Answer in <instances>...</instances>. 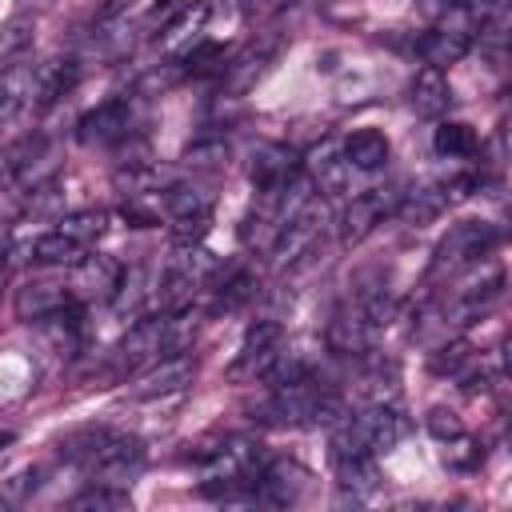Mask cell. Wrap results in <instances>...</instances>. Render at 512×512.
I'll list each match as a JSON object with an SVG mask.
<instances>
[{
    "label": "cell",
    "instance_id": "cell-1",
    "mask_svg": "<svg viewBox=\"0 0 512 512\" xmlns=\"http://www.w3.org/2000/svg\"><path fill=\"white\" fill-rule=\"evenodd\" d=\"M60 456L80 464L92 476V484H116V488H124L132 476H140L144 460H148V452H144V444L136 436L104 428V424L68 432L60 440Z\"/></svg>",
    "mask_w": 512,
    "mask_h": 512
},
{
    "label": "cell",
    "instance_id": "cell-2",
    "mask_svg": "<svg viewBox=\"0 0 512 512\" xmlns=\"http://www.w3.org/2000/svg\"><path fill=\"white\" fill-rule=\"evenodd\" d=\"M408 436V416L384 400L356 416H340L332 428V456H376Z\"/></svg>",
    "mask_w": 512,
    "mask_h": 512
},
{
    "label": "cell",
    "instance_id": "cell-3",
    "mask_svg": "<svg viewBox=\"0 0 512 512\" xmlns=\"http://www.w3.org/2000/svg\"><path fill=\"white\" fill-rule=\"evenodd\" d=\"M324 224H328V208H324V200L320 196H308L280 228H276V236H272V264L276 268H292V264H300L316 244H320V236H324Z\"/></svg>",
    "mask_w": 512,
    "mask_h": 512
},
{
    "label": "cell",
    "instance_id": "cell-4",
    "mask_svg": "<svg viewBox=\"0 0 512 512\" xmlns=\"http://www.w3.org/2000/svg\"><path fill=\"white\" fill-rule=\"evenodd\" d=\"M500 244V228L488 220H464L456 228H448V236L436 244L432 252V276H452L476 260H484L492 248Z\"/></svg>",
    "mask_w": 512,
    "mask_h": 512
},
{
    "label": "cell",
    "instance_id": "cell-5",
    "mask_svg": "<svg viewBox=\"0 0 512 512\" xmlns=\"http://www.w3.org/2000/svg\"><path fill=\"white\" fill-rule=\"evenodd\" d=\"M164 212L172 216V228L184 244L200 240L212 224V192L188 188V184H168L164 188Z\"/></svg>",
    "mask_w": 512,
    "mask_h": 512
},
{
    "label": "cell",
    "instance_id": "cell-6",
    "mask_svg": "<svg viewBox=\"0 0 512 512\" xmlns=\"http://www.w3.org/2000/svg\"><path fill=\"white\" fill-rule=\"evenodd\" d=\"M196 376V360L188 352L180 356H164L156 364H148L136 380H132V400H164V396H176L192 384Z\"/></svg>",
    "mask_w": 512,
    "mask_h": 512
},
{
    "label": "cell",
    "instance_id": "cell-7",
    "mask_svg": "<svg viewBox=\"0 0 512 512\" xmlns=\"http://www.w3.org/2000/svg\"><path fill=\"white\" fill-rule=\"evenodd\" d=\"M248 180L256 192H280L300 180V156L288 144H256L248 156Z\"/></svg>",
    "mask_w": 512,
    "mask_h": 512
},
{
    "label": "cell",
    "instance_id": "cell-8",
    "mask_svg": "<svg viewBox=\"0 0 512 512\" xmlns=\"http://www.w3.org/2000/svg\"><path fill=\"white\" fill-rule=\"evenodd\" d=\"M280 352V324L276 320H256L248 332H244V344L228 368L232 380H244V376H264L268 364L276 360Z\"/></svg>",
    "mask_w": 512,
    "mask_h": 512
},
{
    "label": "cell",
    "instance_id": "cell-9",
    "mask_svg": "<svg viewBox=\"0 0 512 512\" xmlns=\"http://www.w3.org/2000/svg\"><path fill=\"white\" fill-rule=\"evenodd\" d=\"M304 480H308V472L300 464H292V460H268L256 472V480H252V500L276 504V508L296 504L300 492H304Z\"/></svg>",
    "mask_w": 512,
    "mask_h": 512
},
{
    "label": "cell",
    "instance_id": "cell-10",
    "mask_svg": "<svg viewBox=\"0 0 512 512\" xmlns=\"http://www.w3.org/2000/svg\"><path fill=\"white\" fill-rule=\"evenodd\" d=\"M44 152H48V140H44L40 132L4 144V148H0V188H12V184H32V188H36V184H44V180L36 176L40 160H48Z\"/></svg>",
    "mask_w": 512,
    "mask_h": 512
},
{
    "label": "cell",
    "instance_id": "cell-11",
    "mask_svg": "<svg viewBox=\"0 0 512 512\" xmlns=\"http://www.w3.org/2000/svg\"><path fill=\"white\" fill-rule=\"evenodd\" d=\"M132 124H136L132 100H108V104L84 112L76 132H80L84 144H120V140L132 136Z\"/></svg>",
    "mask_w": 512,
    "mask_h": 512
},
{
    "label": "cell",
    "instance_id": "cell-12",
    "mask_svg": "<svg viewBox=\"0 0 512 512\" xmlns=\"http://www.w3.org/2000/svg\"><path fill=\"white\" fill-rule=\"evenodd\" d=\"M376 332H380V328H376L356 304H344V308L328 320L324 340H328V348H332L336 356H364V352L372 348Z\"/></svg>",
    "mask_w": 512,
    "mask_h": 512
},
{
    "label": "cell",
    "instance_id": "cell-13",
    "mask_svg": "<svg viewBox=\"0 0 512 512\" xmlns=\"http://www.w3.org/2000/svg\"><path fill=\"white\" fill-rule=\"evenodd\" d=\"M76 280H72V296H80V300H112V292L120 288V276H124V268L112 260V256H80L76 264Z\"/></svg>",
    "mask_w": 512,
    "mask_h": 512
},
{
    "label": "cell",
    "instance_id": "cell-14",
    "mask_svg": "<svg viewBox=\"0 0 512 512\" xmlns=\"http://www.w3.org/2000/svg\"><path fill=\"white\" fill-rule=\"evenodd\" d=\"M468 48H472V36L464 32V28H432V32H424L420 40H416V52H420V60L428 64V68H448V64H460L464 56H468Z\"/></svg>",
    "mask_w": 512,
    "mask_h": 512
},
{
    "label": "cell",
    "instance_id": "cell-15",
    "mask_svg": "<svg viewBox=\"0 0 512 512\" xmlns=\"http://www.w3.org/2000/svg\"><path fill=\"white\" fill-rule=\"evenodd\" d=\"M384 212H388V200H384L380 192L352 196V204L340 212V244H344V248L360 244V240H364V236L384 220Z\"/></svg>",
    "mask_w": 512,
    "mask_h": 512
},
{
    "label": "cell",
    "instance_id": "cell-16",
    "mask_svg": "<svg viewBox=\"0 0 512 512\" xmlns=\"http://www.w3.org/2000/svg\"><path fill=\"white\" fill-rule=\"evenodd\" d=\"M408 104H412L416 116H428V120L440 116V112H448L452 88H448L444 72H440V68H420V72L412 76V84H408Z\"/></svg>",
    "mask_w": 512,
    "mask_h": 512
},
{
    "label": "cell",
    "instance_id": "cell-17",
    "mask_svg": "<svg viewBox=\"0 0 512 512\" xmlns=\"http://www.w3.org/2000/svg\"><path fill=\"white\" fill-rule=\"evenodd\" d=\"M76 80H80V64H76V60H44L40 68H32V96H36V108L56 104L64 92H72Z\"/></svg>",
    "mask_w": 512,
    "mask_h": 512
},
{
    "label": "cell",
    "instance_id": "cell-18",
    "mask_svg": "<svg viewBox=\"0 0 512 512\" xmlns=\"http://www.w3.org/2000/svg\"><path fill=\"white\" fill-rule=\"evenodd\" d=\"M272 56H276V40H252L232 64H224V84H228L232 92L252 88V84L260 80V72L272 64Z\"/></svg>",
    "mask_w": 512,
    "mask_h": 512
},
{
    "label": "cell",
    "instance_id": "cell-19",
    "mask_svg": "<svg viewBox=\"0 0 512 512\" xmlns=\"http://www.w3.org/2000/svg\"><path fill=\"white\" fill-rule=\"evenodd\" d=\"M68 304H72V292L64 284H24L16 292V312L28 324H40L44 316H52V312H60Z\"/></svg>",
    "mask_w": 512,
    "mask_h": 512
},
{
    "label": "cell",
    "instance_id": "cell-20",
    "mask_svg": "<svg viewBox=\"0 0 512 512\" xmlns=\"http://www.w3.org/2000/svg\"><path fill=\"white\" fill-rule=\"evenodd\" d=\"M348 176H352V164L344 160V152L336 144H324L312 152V184L328 196L336 192H348Z\"/></svg>",
    "mask_w": 512,
    "mask_h": 512
},
{
    "label": "cell",
    "instance_id": "cell-21",
    "mask_svg": "<svg viewBox=\"0 0 512 512\" xmlns=\"http://www.w3.org/2000/svg\"><path fill=\"white\" fill-rule=\"evenodd\" d=\"M444 208H448L444 184H424V188L404 192V200L396 204V216L408 220V224H428V220H436Z\"/></svg>",
    "mask_w": 512,
    "mask_h": 512
},
{
    "label": "cell",
    "instance_id": "cell-22",
    "mask_svg": "<svg viewBox=\"0 0 512 512\" xmlns=\"http://www.w3.org/2000/svg\"><path fill=\"white\" fill-rule=\"evenodd\" d=\"M344 160H348L352 168H360V172L380 168V164L388 160V136L376 132V128H360V132H352L348 144H344Z\"/></svg>",
    "mask_w": 512,
    "mask_h": 512
},
{
    "label": "cell",
    "instance_id": "cell-23",
    "mask_svg": "<svg viewBox=\"0 0 512 512\" xmlns=\"http://www.w3.org/2000/svg\"><path fill=\"white\" fill-rule=\"evenodd\" d=\"M88 248L84 244H76L72 236H64V232H48V236H36L32 244H28V256L36 260V264H76L80 256H84Z\"/></svg>",
    "mask_w": 512,
    "mask_h": 512
},
{
    "label": "cell",
    "instance_id": "cell-24",
    "mask_svg": "<svg viewBox=\"0 0 512 512\" xmlns=\"http://www.w3.org/2000/svg\"><path fill=\"white\" fill-rule=\"evenodd\" d=\"M332 460H336V480H340V488H348L352 496L372 492V488L380 484L376 456H332Z\"/></svg>",
    "mask_w": 512,
    "mask_h": 512
},
{
    "label": "cell",
    "instance_id": "cell-25",
    "mask_svg": "<svg viewBox=\"0 0 512 512\" xmlns=\"http://www.w3.org/2000/svg\"><path fill=\"white\" fill-rule=\"evenodd\" d=\"M36 40V20L32 16H12L4 28H0V68H8L12 60H20Z\"/></svg>",
    "mask_w": 512,
    "mask_h": 512
},
{
    "label": "cell",
    "instance_id": "cell-26",
    "mask_svg": "<svg viewBox=\"0 0 512 512\" xmlns=\"http://www.w3.org/2000/svg\"><path fill=\"white\" fill-rule=\"evenodd\" d=\"M432 144H436L440 156H476L480 136H476V128H468V124H460V120H444V124L436 128Z\"/></svg>",
    "mask_w": 512,
    "mask_h": 512
},
{
    "label": "cell",
    "instance_id": "cell-27",
    "mask_svg": "<svg viewBox=\"0 0 512 512\" xmlns=\"http://www.w3.org/2000/svg\"><path fill=\"white\" fill-rule=\"evenodd\" d=\"M104 228H108V216L100 212V208H84V212H68V216H60V228L56 232H64V236H72L76 244H96L100 236H104Z\"/></svg>",
    "mask_w": 512,
    "mask_h": 512
},
{
    "label": "cell",
    "instance_id": "cell-28",
    "mask_svg": "<svg viewBox=\"0 0 512 512\" xmlns=\"http://www.w3.org/2000/svg\"><path fill=\"white\" fill-rule=\"evenodd\" d=\"M68 508L124 512V508H132V496H128V488H116V484H92V488H84L80 496H72V500H68Z\"/></svg>",
    "mask_w": 512,
    "mask_h": 512
},
{
    "label": "cell",
    "instance_id": "cell-29",
    "mask_svg": "<svg viewBox=\"0 0 512 512\" xmlns=\"http://www.w3.org/2000/svg\"><path fill=\"white\" fill-rule=\"evenodd\" d=\"M180 64H184L188 76H208V72H224L228 52L220 44H212V40H200V44H192V48L180 52Z\"/></svg>",
    "mask_w": 512,
    "mask_h": 512
},
{
    "label": "cell",
    "instance_id": "cell-30",
    "mask_svg": "<svg viewBox=\"0 0 512 512\" xmlns=\"http://www.w3.org/2000/svg\"><path fill=\"white\" fill-rule=\"evenodd\" d=\"M32 100V76H8L0 80V128H8Z\"/></svg>",
    "mask_w": 512,
    "mask_h": 512
},
{
    "label": "cell",
    "instance_id": "cell-31",
    "mask_svg": "<svg viewBox=\"0 0 512 512\" xmlns=\"http://www.w3.org/2000/svg\"><path fill=\"white\" fill-rule=\"evenodd\" d=\"M116 184H120V188H128V196H144V192H160V188H168L172 180H168L156 164H136V168L120 172V176H116Z\"/></svg>",
    "mask_w": 512,
    "mask_h": 512
},
{
    "label": "cell",
    "instance_id": "cell-32",
    "mask_svg": "<svg viewBox=\"0 0 512 512\" xmlns=\"http://www.w3.org/2000/svg\"><path fill=\"white\" fill-rule=\"evenodd\" d=\"M252 296H256V276L244 272V268H236V272L224 276V284L216 288V308H240V304L252 300Z\"/></svg>",
    "mask_w": 512,
    "mask_h": 512
},
{
    "label": "cell",
    "instance_id": "cell-33",
    "mask_svg": "<svg viewBox=\"0 0 512 512\" xmlns=\"http://www.w3.org/2000/svg\"><path fill=\"white\" fill-rule=\"evenodd\" d=\"M468 356H472V348L464 340H452V344H444V348H436L428 356V368L436 376H448V372H460V364H468Z\"/></svg>",
    "mask_w": 512,
    "mask_h": 512
},
{
    "label": "cell",
    "instance_id": "cell-34",
    "mask_svg": "<svg viewBox=\"0 0 512 512\" xmlns=\"http://www.w3.org/2000/svg\"><path fill=\"white\" fill-rule=\"evenodd\" d=\"M204 16H208V8H204V4H188V8H184V12H180L172 24H168V32H164V44L172 48V44L188 40V36H192V32L204 24Z\"/></svg>",
    "mask_w": 512,
    "mask_h": 512
},
{
    "label": "cell",
    "instance_id": "cell-35",
    "mask_svg": "<svg viewBox=\"0 0 512 512\" xmlns=\"http://www.w3.org/2000/svg\"><path fill=\"white\" fill-rule=\"evenodd\" d=\"M428 432H432L436 440H456V436H464V424H460L456 412H448V408H432V412H428Z\"/></svg>",
    "mask_w": 512,
    "mask_h": 512
},
{
    "label": "cell",
    "instance_id": "cell-36",
    "mask_svg": "<svg viewBox=\"0 0 512 512\" xmlns=\"http://www.w3.org/2000/svg\"><path fill=\"white\" fill-rule=\"evenodd\" d=\"M36 480H40V472H32V468L20 472V476H12V480H4V484H0V504H20V500L36 488Z\"/></svg>",
    "mask_w": 512,
    "mask_h": 512
},
{
    "label": "cell",
    "instance_id": "cell-37",
    "mask_svg": "<svg viewBox=\"0 0 512 512\" xmlns=\"http://www.w3.org/2000/svg\"><path fill=\"white\" fill-rule=\"evenodd\" d=\"M240 4H244V16L248 20H264V16H276L280 8H288L296 0H240Z\"/></svg>",
    "mask_w": 512,
    "mask_h": 512
},
{
    "label": "cell",
    "instance_id": "cell-38",
    "mask_svg": "<svg viewBox=\"0 0 512 512\" xmlns=\"http://www.w3.org/2000/svg\"><path fill=\"white\" fill-rule=\"evenodd\" d=\"M12 252V224H4L0 220V264H4V256Z\"/></svg>",
    "mask_w": 512,
    "mask_h": 512
},
{
    "label": "cell",
    "instance_id": "cell-39",
    "mask_svg": "<svg viewBox=\"0 0 512 512\" xmlns=\"http://www.w3.org/2000/svg\"><path fill=\"white\" fill-rule=\"evenodd\" d=\"M32 4H48V0H32Z\"/></svg>",
    "mask_w": 512,
    "mask_h": 512
}]
</instances>
